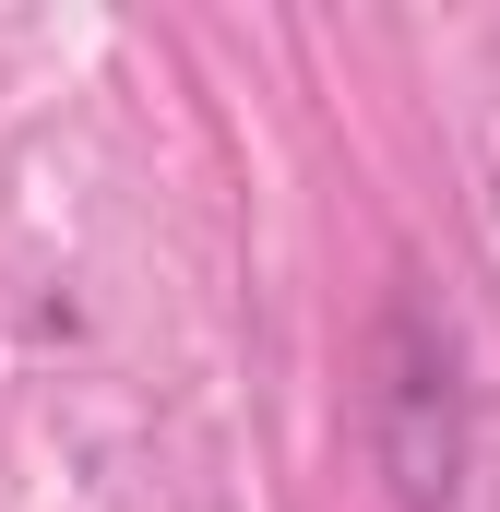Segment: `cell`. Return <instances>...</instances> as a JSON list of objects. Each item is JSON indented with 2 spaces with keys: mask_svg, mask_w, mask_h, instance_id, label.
Returning a JSON list of instances; mask_svg holds the SVG:
<instances>
[{
  "mask_svg": "<svg viewBox=\"0 0 500 512\" xmlns=\"http://www.w3.org/2000/svg\"><path fill=\"white\" fill-rule=\"evenodd\" d=\"M465 453H477V417H465V358L453 334L429 322V298H393L370 346V465L393 512H453L465 501Z\"/></svg>",
  "mask_w": 500,
  "mask_h": 512,
  "instance_id": "obj_1",
  "label": "cell"
}]
</instances>
